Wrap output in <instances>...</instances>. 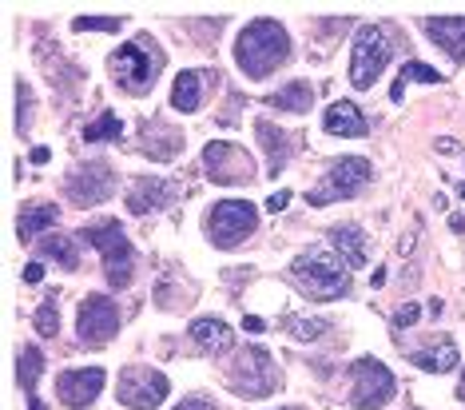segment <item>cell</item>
<instances>
[{
	"mask_svg": "<svg viewBox=\"0 0 465 410\" xmlns=\"http://www.w3.org/2000/svg\"><path fill=\"white\" fill-rule=\"evenodd\" d=\"M287 56H291V36H287V28H282L279 20L259 16L239 33L235 60H239V68L247 72L251 80H267Z\"/></svg>",
	"mask_w": 465,
	"mask_h": 410,
	"instance_id": "obj_1",
	"label": "cell"
},
{
	"mask_svg": "<svg viewBox=\"0 0 465 410\" xmlns=\"http://www.w3.org/2000/svg\"><path fill=\"white\" fill-rule=\"evenodd\" d=\"M291 275L299 279V287L306 291V295H314V299L351 295V271H346V263L338 255H331V251H322V247L302 251V255L294 259Z\"/></svg>",
	"mask_w": 465,
	"mask_h": 410,
	"instance_id": "obj_2",
	"label": "cell"
},
{
	"mask_svg": "<svg viewBox=\"0 0 465 410\" xmlns=\"http://www.w3.org/2000/svg\"><path fill=\"white\" fill-rule=\"evenodd\" d=\"M84 244H92L104 255V275L115 291H124L132 283V244L128 235H124V224L120 219H100V224H88L80 231Z\"/></svg>",
	"mask_w": 465,
	"mask_h": 410,
	"instance_id": "obj_3",
	"label": "cell"
},
{
	"mask_svg": "<svg viewBox=\"0 0 465 410\" xmlns=\"http://www.w3.org/2000/svg\"><path fill=\"white\" fill-rule=\"evenodd\" d=\"M390 56H394V33L386 25H362L351 48V84L366 92L386 72Z\"/></svg>",
	"mask_w": 465,
	"mask_h": 410,
	"instance_id": "obj_4",
	"label": "cell"
},
{
	"mask_svg": "<svg viewBox=\"0 0 465 410\" xmlns=\"http://www.w3.org/2000/svg\"><path fill=\"white\" fill-rule=\"evenodd\" d=\"M160 68H163V52L152 45V40H135V45H120L112 52V72H115V80L124 84L128 92H147L155 84V76H160Z\"/></svg>",
	"mask_w": 465,
	"mask_h": 410,
	"instance_id": "obj_5",
	"label": "cell"
},
{
	"mask_svg": "<svg viewBox=\"0 0 465 410\" xmlns=\"http://www.w3.org/2000/svg\"><path fill=\"white\" fill-rule=\"evenodd\" d=\"M259 227V212L247 199H219L207 215V231L215 247H239L247 235H255Z\"/></svg>",
	"mask_w": 465,
	"mask_h": 410,
	"instance_id": "obj_6",
	"label": "cell"
},
{
	"mask_svg": "<svg viewBox=\"0 0 465 410\" xmlns=\"http://www.w3.org/2000/svg\"><path fill=\"white\" fill-rule=\"evenodd\" d=\"M370 160H362V155H346V160H334L331 164V172H326V184L322 187H311V204L314 207H326V204H334V199H351L358 195L362 187L370 184Z\"/></svg>",
	"mask_w": 465,
	"mask_h": 410,
	"instance_id": "obj_7",
	"label": "cell"
},
{
	"mask_svg": "<svg viewBox=\"0 0 465 410\" xmlns=\"http://www.w3.org/2000/svg\"><path fill=\"white\" fill-rule=\"evenodd\" d=\"M351 403L358 410H382L390 398H394V375H390L386 363L378 359H358L351 363Z\"/></svg>",
	"mask_w": 465,
	"mask_h": 410,
	"instance_id": "obj_8",
	"label": "cell"
},
{
	"mask_svg": "<svg viewBox=\"0 0 465 410\" xmlns=\"http://www.w3.org/2000/svg\"><path fill=\"white\" fill-rule=\"evenodd\" d=\"M231 386H235L242 398L274 395V386H279V371H274L271 355L262 351V346H247V351L239 355V363L231 366Z\"/></svg>",
	"mask_w": 465,
	"mask_h": 410,
	"instance_id": "obj_9",
	"label": "cell"
},
{
	"mask_svg": "<svg viewBox=\"0 0 465 410\" xmlns=\"http://www.w3.org/2000/svg\"><path fill=\"white\" fill-rule=\"evenodd\" d=\"M167 391H172V383L155 366H128L120 375V395L115 398L132 410H155L167 398Z\"/></svg>",
	"mask_w": 465,
	"mask_h": 410,
	"instance_id": "obj_10",
	"label": "cell"
},
{
	"mask_svg": "<svg viewBox=\"0 0 465 410\" xmlns=\"http://www.w3.org/2000/svg\"><path fill=\"white\" fill-rule=\"evenodd\" d=\"M76 331H80V343H84V346H104V343H112L115 331H120V307H115L108 295H88V299L80 303Z\"/></svg>",
	"mask_w": 465,
	"mask_h": 410,
	"instance_id": "obj_11",
	"label": "cell"
},
{
	"mask_svg": "<svg viewBox=\"0 0 465 410\" xmlns=\"http://www.w3.org/2000/svg\"><path fill=\"white\" fill-rule=\"evenodd\" d=\"M203 164H207V175L215 184H242L255 175V164H251V155L239 148V144L231 140H211L203 148Z\"/></svg>",
	"mask_w": 465,
	"mask_h": 410,
	"instance_id": "obj_12",
	"label": "cell"
},
{
	"mask_svg": "<svg viewBox=\"0 0 465 410\" xmlns=\"http://www.w3.org/2000/svg\"><path fill=\"white\" fill-rule=\"evenodd\" d=\"M68 199L76 207H92V204H104L112 192H115V180H112V167L108 164H84L68 175Z\"/></svg>",
	"mask_w": 465,
	"mask_h": 410,
	"instance_id": "obj_13",
	"label": "cell"
},
{
	"mask_svg": "<svg viewBox=\"0 0 465 410\" xmlns=\"http://www.w3.org/2000/svg\"><path fill=\"white\" fill-rule=\"evenodd\" d=\"M104 383H108V375H104V366H84V371H64L56 378V398L72 410H84L96 403V395L104 391Z\"/></svg>",
	"mask_w": 465,
	"mask_h": 410,
	"instance_id": "obj_14",
	"label": "cell"
},
{
	"mask_svg": "<svg viewBox=\"0 0 465 410\" xmlns=\"http://www.w3.org/2000/svg\"><path fill=\"white\" fill-rule=\"evenodd\" d=\"M172 195H175V187L167 184V180H155V175H143V180H135L132 184V192H128V212L132 215H147L155 207H167L172 204Z\"/></svg>",
	"mask_w": 465,
	"mask_h": 410,
	"instance_id": "obj_15",
	"label": "cell"
},
{
	"mask_svg": "<svg viewBox=\"0 0 465 410\" xmlns=\"http://www.w3.org/2000/svg\"><path fill=\"white\" fill-rule=\"evenodd\" d=\"M331 247L338 251V259L346 263V271L366 267V259H370V239L362 235V227H354V224L331 227Z\"/></svg>",
	"mask_w": 465,
	"mask_h": 410,
	"instance_id": "obj_16",
	"label": "cell"
},
{
	"mask_svg": "<svg viewBox=\"0 0 465 410\" xmlns=\"http://www.w3.org/2000/svg\"><path fill=\"white\" fill-rule=\"evenodd\" d=\"M421 28L450 52V60H465V16H426Z\"/></svg>",
	"mask_w": 465,
	"mask_h": 410,
	"instance_id": "obj_17",
	"label": "cell"
},
{
	"mask_svg": "<svg viewBox=\"0 0 465 410\" xmlns=\"http://www.w3.org/2000/svg\"><path fill=\"white\" fill-rule=\"evenodd\" d=\"M322 128L331 132V135H366V115H362V108H358V104L338 100V104H331V108H326Z\"/></svg>",
	"mask_w": 465,
	"mask_h": 410,
	"instance_id": "obj_18",
	"label": "cell"
},
{
	"mask_svg": "<svg viewBox=\"0 0 465 410\" xmlns=\"http://www.w3.org/2000/svg\"><path fill=\"white\" fill-rule=\"evenodd\" d=\"M255 132H259L262 148H267V175H279L282 167H287V160H291V135L279 132L271 120H259Z\"/></svg>",
	"mask_w": 465,
	"mask_h": 410,
	"instance_id": "obj_19",
	"label": "cell"
},
{
	"mask_svg": "<svg viewBox=\"0 0 465 410\" xmlns=\"http://www.w3.org/2000/svg\"><path fill=\"white\" fill-rule=\"evenodd\" d=\"M192 339L203 346L207 355H223V351H231V343H235V331H231L223 319H195Z\"/></svg>",
	"mask_w": 465,
	"mask_h": 410,
	"instance_id": "obj_20",
	"label": "cell"
},
{
	"mask_svg": "<svg viewBox=\"0 0 465 410\" xmlns=\"http://www.w3.org/2000/svg\"><path fill=\"white\" fill-rule=\"evenodd\" d=\"M203 76L207 72H179L175 84H172V108L175 112H199L203 104Z\"/></svg>",
	"mask_w": 465,
	"mask_h": 410,
	"instance_id": "obj_21",
	"label": "cell"
},
{
	"mask_svg": "<svg viewBox=\"0 0 465 410\" xmlns=\"http://www.w3.org/2000/svg\"><path fill=\"white\" fill-rule=\"evenodd\" d=\"M56 219H60V207L56 204H28L25 212H20V224H16V235L25 239H36V235H45L48 227H56Z\"/></svg>",
	"mask_w": 465,
	"mask_h": 410,
	"instance_id": "obj_22",
	"label": "cell"
},
{
	"mask_svg": "<svg viewBox=\"0 0 465 410\" xmlns=\"http://www.w3.org/2000/svg\"><path fill=\"white\" fill-rule=\"evenodd\" d=\"M267 104H271V108H282V112L302 115V112H311V108H314V88H311L306 80H294V84H287L282 92H274Z\"/></svg>",
	"mask_w": 465,
	"mask_h": 410,
	"instance_id": "obj_23",
	"label": "cell"
},
{
	"mask_svg": "<svg viewBox=\"0 0 465 410\" xmlns=\"http://www.w3.org/2000/svg\"><path fill=\"white\" fill-rule=\"evenodd\" d=\"M414 366H421V371H430V375H446V371L458 366V346L441 343V346H433V351H418Z\"/></svg>",
	"mask_w": 465,
	"mask_h": 410,
	"instance_id": "obj_24",
	"label": "cell"
},
{
	"mask_svg": "<svg viewBox=\"0 0 465 410\" xmlns=\"http://www.w3.org/2000/svg\"><path fill=\"white\" fill-rule=\"evenodd\" d=\"M84 140L88 144H112V140H124V120L115 112H100L96 120L84 128Z\"/></svg>",
	"mask_w": 465,
	"mask_h": 410,
	"instance_id": "obj_25",
	"label": "cell"
},
{
	"mask_svg": "<svg viewBox=\"0 0 465 410\" xmlns=\"http://www.w3.org/2000/svg\"><path fill=\"white\" fill-rule=\"evenodd\" d=\"M40 371H45V355H40V346H20V366H16V383L25 386L28 395L36 391V383H40Z\"/></svg>",
	"mask_w": 465,
	"mask_h": 410,
	"instance_id": "obj_26",
	"label": "cell"
},
{
	"mask_svg": "<svg viewBox=\"0 0 465 410\" xmlns=\"http://www.w3.org/2000/svg\"><path fill=\"white\" fill-rule=\"evenodd\" d=\"M33 327L45 335V339H52V335H60V295H48L45 303L36 307L33 315Z\"/></svg>",
	"mask_w": 465,
	"mask_h": 410,
	"instance_id": "obj_27",
	"label": "cell"
},
{
	"mask_svg": "<svg viewBox=\"0 0 465 410\" xmlns=\"http://www.w3.org/2000/svg\"><path fill=\"white\" fill-rule=\"evenodd\" d=\"M40 251H45V255H52V259H60L68 271L80 263V259H76V247H72L68 235H45V239H40Z\"/></svg>",
	"mask_w": 465,
	"mask_h": 410,
	"instance_id": "obj_28",
	"label": "cell"
},
{
	"mask_svg": "<svg viewBox=\"0 0 465 410\" xmlns=\"http://www.w3.org/2000/svg\"><path fill=\"white\" fill-rule=\"evenodd\" d=\"M120 25H124L120 16H76L72 20L76 33H120Z\"/></svg>",
	"mask_w": 465,
	"mask_h": 410,
	"instance_id": "obj_29",
	"label": "cell"
},
{
	"mask_svg": "<svg viewBox=\"0 0 465 410\" xmlns=\"http://www.w3.org/2000/svg\"><path fill=\"white\" fill-rule=\"evenodd\" d=\"M287 331L294 335V339L311 343V339H319V335L326 331V323H319V319H302V315H287Z\"/></svg>",
	"mask_w": 465,
	"mask_h": 410,
	"instance_id": "obj_30",
	"label": "cell"
},
{
	"mask_svg": "<svg viewBox=\"0 0 465 410\" xmlns=\"http://www.w3.org/2000/svg\"><path fill=\"white\" fill-rule=\"evenodd\" d=\"M401 80H418V84H438V80H441V72H438V68H430V65H421V60H410V65L401 68Z\"/></svg>",
	"mask_w": 465,
	"mask_h": 410,
	"instance_id": "obj_31",
	"label": "cell"
},
{
	"mask_svg": "<svg viewBox=\"0 0 465 410\" xmlns=\"http://www.w3.org/2000/svg\"><path fill=\"white\" fill-rule=\"evenodd\" d=\"M418 319H421V307H418V303H401V307L394 311V327H398V331L414 327Z\"/></svg>",
	"mask_w": 465,
	"mask_h": 410,
	"instance_id": "obj_32",
	"label": "cell"
},
{
	"mask_svg": "<svg viewBox=\"0 0 465 410\" xmlns=\"http://www.w3.org/2000/svg\"><path fill=\"white\" fill-rule=\"evenodd\" d=\"M16 96H20V115H16V132H28V104H33V96H28L25 84H16Z\"/></svg>",
	"mask_w": 465,
	"mask_h": 410,
	"instance_id": "obj_33",
	"label": "cell"
},
{
	"mask_svg": "<svg viewBox=\"0 0 465 410\" xmlns=\"http://www.w3.org/2000/svg\"><path fill=\"white\" fill-rule=\"evenodd\" d=\"M175 410H215V403H211V398H203V395H187Z\"/></svg>",
	"mask_w": 465,
	"mask_h": 410,
	"instance_id": "obj_34",
	"label": "cell"
},
{
	"mask_svg": "<svg viewBox=\"0 0 465 410\" xmlns=\"http://www.w3.org/2000/svg\"><path fill=\"white\" fill-rule=\"evenodd\" d=\"M291 204V192H287V187H282V192H274L271 199H267V212H282V207H287Z\"/></svg>",
	"mask_w": 465,
	"mask_h": 410,
	"instance_id": "obj_35",
	"label": "cell"
},
{
	"mask_svg": "<svg viewBox=\"0 0 465 410\" xmlns=\"http://www.w3.org/2000/svg\"><path fill=\"white\" fill-rule=\"evenodd\" d=\"M242 331H247V335H262V331H267V323H262L259 315H247V319H242Z\"/></svg>",
	"mask_w": 465,
	"mask_h": 410,
	"instance_id": "obj_36",
	"label": "cell"
},
{
	"mask_svg": "<svg viewBox=\"0 0 465 410\" xmlns=\"http://www.w3.org/2000/svg\"><path fill=\"white\" fill-rule=\"evenodd\" d=\"M40 279H45V267H40V263H28V267H25V283L33 287V283H40Z\"/></svg>",
	"mask_w": 465,
	"mask_h": 410,
	"instance_id": "obj_37",
	"label": "cell"
},
{
	"mask_svg": "<svg viewBox=\"0 0 465 410\" xmlns=\"http://www.w3.org/2000/svg\"><path fill=\"white\" fill-rule=\"evenodd\" d=\"M48 160H52L48 148H36V152H33V164H48Z\"/></svg>",
	"mask_w": 465,
	"mask_h": 410,
	"instance_id": "obj_38",
	"label": "cell"
},
{
	"mask_svg": "<svg viewBox=\"0 0 465 410\" xmlns=\"http://www.w3.org/2000/svg\"><path fill=\"white\" fill-rule=\"evenodd\" d=\"M450 227H453V231H458V235H461V231H465V219H461V215H450Z\"/></svg>",
	"mask_w": 465,
	"mask_h": 410,
	"instance_id": "obj_39",
	"label": "cell"
},
{
	"mask_svg": "<svg viewBox=\"0 0 465 410\" xmlns=\"http://www.w3.org/2000/svg\"><path fill=\"white\" fill-rule=\"evenodd\" d=\"M458 398H461V403H465V375H461V383H458Z\"/></svg>",
	"mask_w": 465,
	"mask_h": 410,
	"instance_id": "obj_40",
	"label": "cell"
},
{
	"mask_svg": "<svg viewBox=\"0 0 465 410\" xmlns=\"http://www.w3.org/2000/svg\"><path fill=\"white\" fill-rule=\"evenodd\" d=\"M458 195H461V199H465V184H461V187H458Z\"/></svg>",
	"mask_w": 465,
	"mask_h": 410,
	"instance_id": "obj_41",
	"label": "cell"
}]
</instances>
